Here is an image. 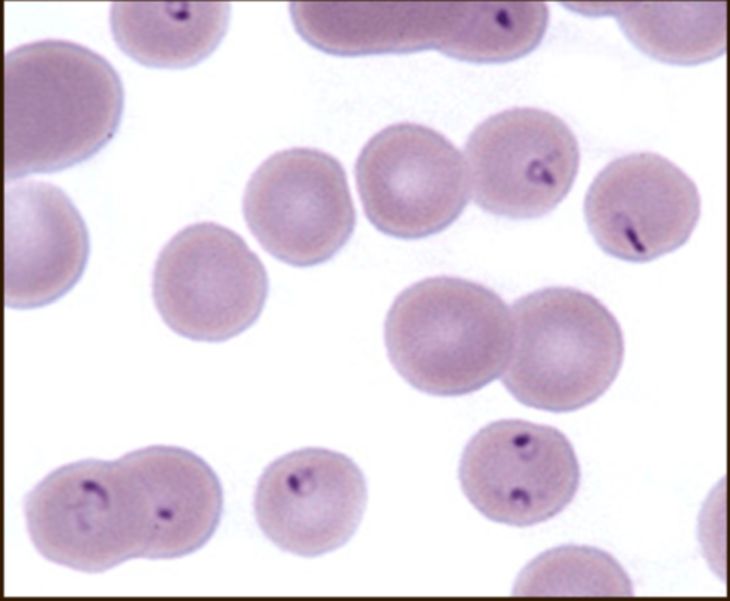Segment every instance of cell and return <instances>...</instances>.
Returning a JSON list of instances; mask_svg holds the SVG:
<instances>
[{
	"label": "cell",
	"instance_id": "1",
	"mask_svg": "<svg viewBox=\"0 0 730 601\" xmlns=\"http://www.w3.org/2000/svg\"><path fill=\"white\" fill-rule=\"evenodd\" d=\"M123 103L118 72L86 46L48 38L7 51L5 181L93 157L117 131Z\"/></svg>",
	"mask_w": 730,
	"mask_h": 601
},
{
	"label": "cell",
	"instance_id": "2",
	"mask_svg": "<svg viewBox=\"0 0 730 601\" xmlns=\"http://www.w3.org/2000/svg\"><path fill=\"white\" fill-rule=\"evenodd\" d=\"M513 337L510 311L497 292L447 275L402 290L384 324L396 371L418 391L441 396L475 391L502 375Z\"/></svg>",
	"mask_w": 730,
	"mask_h": 601
},
{
	"label": "cell",
	"instance_id": "3",
	"mask_svg": "<svg viewBox=\"0 0 730 601\" xmlns=\"http://www.w3.org/2000/svg\"><path fill=\"white\" fill-rule=\"evenodd\" d=\"M513 346L502 382L521 404L561 413L600 398L621 369L624 341L610 311L570 287L542 288L512 304Z\"/></svg>",
	"mask_w": 730,
	"mask_h": 601
},
{
	"label": "cell",
	"instance_id": "4",
	"mask_svg": "<svg viewBox=\"0 0 730 601\" xmlns=\"http://www.w3.org/2000/svg\"><path fill=\"white\" fill-rule=\"evenodd\" d=\"M269 289L265 267L234 230L199 222L178 231L156 260L152 295L164 323L195 341L232 339L259 318Z\"/></svg>",
	"mask_w": 730,
	"mask_h": 601
},
{
	"label": "cell",
	"instance_id": "5",
	"mask_svg": "<svg viewBox=\"0 0 730 601\" xmlns=\"http://www.w3.org/2000/svg\"><path fill=\"white\" fill-rule=\"evenodd\" d=\"M242 209L262 249L301 268L332 259L356 223L343 165L312 148L284 149L264 160L246 185Z\"/></svg>",
	"mask_w": 730,
	"mask_h": 601
},
{
	"label": "cell",
	"instance_id": "6",
	"mask_svg": "<svg viewBox=\"0 0 730 601\" xmlns=\"http://www.w3.org/2000/svg\"><path fill=\"white\" fill-rule=\"evenodd\" d=\"M466 170L443 134L400 122L366 142L354 174L369 222L387 236L413 240L443 231L462 214L468 202Z\"/></svg>",
	"mask_w": 730,
	"mask_h": 601
},
{
	"label": "cell",
	"instance_id": "7",
	"mask_svg": "<svg viewBox=\"0 0 730 601\" xmlns=\"http://www.w3.org/2000/svg\"><path fill=\"white\" fill-rule=\"evenodd\" d=\"M474 202L514 220L540 217L567 195L580 160L577 140L556 115L513 108L490 115L464 148Z\"/></svg>",
	"mask_w": 730,
	"mask_h": 601
},
{
	"label": "cell",
	"instance_id": "8",
	"mask_svg": "<svg viewBox=\"0 0 730 601\" xmlns=\"http://www.w3.org/2000/svg\"><path fill=\"white\" fill-rule=\"evenodd\" d=\"M458 477L466 497L485 518L526 527L562 512L578 490L581 472L560 430L511 418L486 425L469 440Z\"/></svg>",
	"mask_w": 730,
	"mask_h": 601
},
{
	"label": "cell",
	"instance_id": "9",
	"mask_svg": "<svg viewBox=\"0 0 730 601\" xmlns=\"http://www.w3.org/2000/svg\"><path fill=\"white\" fill-rule=\"evenodd\" d=\"M583 209L588 230L603 252L641 263L688 241L700 217L701 198L694 181L674 163L658 153L637 152L600 170Z\"/></svg>",
	"mask_w": 730,
	"mask_h": 601
},
{
	"label": "cell",
	"instance_id": "10",
	"mask_svg": "<svg viewBox=\"0 0 730 601\" xmlns=\"http://www.w3.org/2000/svg\"><path fill=\"white\" fill-rule=\"evenodd\" d=\"M368 498L365 476L340 452L307 447L284 454L261 474L257 522L281 550L312 558L344 546L356 533Z\"/></svg>",
	"mask_w": 730,
	"mask_h": 601
},
{
	"label": "cell",
	"instance_id": "11",
	"mask_svg": "<svg viewBox=\"0 0 730 601\" xmlns=\"http://www.w3.org/2000/svg\"><path fill=\"white\" fill-rule=\"evenodd\" d=\"M90 252L85 222L68 196L40 180L6 182L4 305L52 304L82 277Z\"/></svg>",
	"mask_w": 730,
	"mask_h": 601
},
{
	"label": "cell",
	"instance_id": "12",
	"mask_svg": "<svg viewBox=\"0 0 730 601\" xmlns=\"http://www.w3.org/2000/svg\"><path fill=\"white\" fill-rule=\"evenodd\" d=\"M68 528L99 572L143 558L142 486L130 453L111 461H81L65 503Z\"/></svg>",
	"mask_w": 730,
	"mask_h": 601
},
{
	"label": "cell",
	"instance_id": "13",
	"mask_svg": "<svg viewBox=\"0 0 730 601\" xmlns=\"http://www.w3.org/2000/svg\"><path fill=\"white\" fill-rule=\"evenodd\" d=\"M227 1H117L110 26L119 48L147 66L181 68L209 56L229 24Z\"/></svg>",
	"mask_w": 730,
	"mask_h": 601
},
{
	"label": "cell",
	"instance_id": "14",
	"mask_svg": "<svg viewBox=\"0 0 730 601\" xmlns=\"http://www.w3.org/2000/svg\"><path fill=\"white\" fill-rule=\"evenodd\" d=\"M595 7V15H612L634 46L664 63L699 64L726 50L724 1L605 2Z\"/></svg>",
	"mask_w": 730,
	"mask_h": 601
},
{
	"label": "cell",
	"instance_id": "15",
	"mask_svg": "<svg viewBox=\"0 0 730 601\" xmlns=\"http://www.w3.org/2000/svg\"><path fill=\"white\" fill-rule=\"evenodd\" d=\"M548 15L540 1H439L437 51L476 63L512 60L539 43Z\"/></svg>",
	"mask_w": 730,
	"mask_h": 601
},
{
	"label": "cell",
	"instance_id": "16",
	"mask_svg": "<svg viewBox=\"0 0 730 601\" xmlns=\"http://www.w3.org/2000/svg\"><path fill=\"white\" fill-rule=\"evenodd\" d=\"M517 595L632 596L633 584L622 565L600 548L569 544L546 551L517 578Z\"/></svg>",
	"mask_w": 730,
	"mask_h": 601
}]
</instances>
